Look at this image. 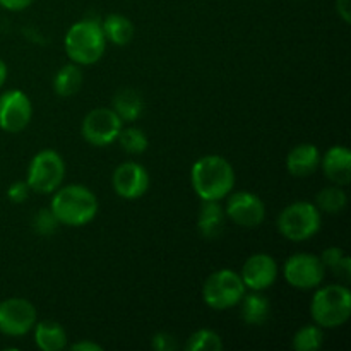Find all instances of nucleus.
Here are the masks:
<instances>
[{
  "label": "nucleus",
  "mask_w": 351,
  "mask_h": 351,
  "mask_svg": "<svg viewBox=\"0 0 351 351\" xmlns=\"http://www.w3.org/2000/svg\"><path fill=\"white\" fill-rule=\"evenodd\" d=\"M192 187L201 201H221L235 185V171L226 158L208 154L192 167Z\"/></svg>",
  "instance_id": "obj_1"
},
{
  "label": "nucleus",
  "mask_w": 351,
  "mask_h": 351,
  "mask_svg": "<svg viewBox=\"0 0 351 351\" xmlns=\"http://www.w3.org/2000/svg\"><path fill=\"white\" fill-rule=\"evenodd\" d=\"M50 209L60 225L82 226L95 219L98 213V199L84 185H65L55 191Z\"/></svg>",
  "instance_id": "obj_2"
},
{
  "label": "nucleus",
  "mask_w": 351,
  "mask_h": 351,
  "mask_svg": "<svg viewBox=\"0 0 351 351\" xmlns=\"http://www.w3.org/2000/svg\"><path fill=\"white\" fill-rule=\"evenodd\" d=\"M106 38L96 19H82L65 34V51L77 65H93L103 57Z\"/></svg>",
  "instance_id": "obj_3"
},
{
  "label": "nucleus",
  "mask_w": 351,
  "mask_h": 351,
  "mask_svg": "<svg viewBox=\"0 0 351 351\" xmlns=\"http://www.w3.org/2000/svg\"><path fill=\"white\" fill-rule=\"evenodd\" d=\"M311 314L322 329H335L346 324L351 315V293L345 285H328L315 291L311 302Z\"/></svg>",
  "instance_id": "obj_4"
},
{
  "label": "nucleus",
  "mask_w": 351,
  "mask_h": 351,
  "mask_svg": "<svg viewBox=\"0 0 351 351\" xmlns=\"http://www.w3.org/2000/svg\"><path fill=\"white\" fill-rule=\"evenodd\" d=\"M321 211L307 201H297L287 206L278 216V230L291 242H304L312 239L321 230Z\"/></svg>",
  "instance_id": "obj_5"
},
{
  "label": "nucleus",
  "mask_w": 351,
  "mask_h": 351,
  "mask_svg": "<svg viewBox=\"0 0 351 351\" xmlns=\"http://www.w3.org/2000/svg\"><path fill=\"white\" fill-rule=\"evenodd\" d=\"M242 276L232 269L215 271L202 287V298L206 305L215 311H226L240 304L245 295Z\"/></svg>",
  "instance_id": "obj_6"
},
{
  "label": "nucleus",
  "mask_w": 351,
  "mask_h": 351,
  "mask_svg": "<svg viewBox=\"0 0 351 351\" xmlns=\"http://www.w3.org/2000/svg\"><path fill=\"white\" fill-rule=\"evenodd\" d=\"M65 178V163L53 149H43L31 160L26 184L38 194H51Z\"/></svg>",
  "instance_id": "obj_7"
},
{
  "label": "nucleus",
  "mask_w": 351,
  "mask_h": 351,
  "mask_svg": "<svg viewBox=\"0 0 351 351\" xmlns=\"http://www.w3.org/2000/svg\"><path fill=\"white\" fill-rule=\"evenodd\" d=\"M285 280L297 290H314L324 281L326 267L321 257L314 254H293L288 257L283 267Z\"/></svg>",
  "instance_id": "obj_8"
},
{
  "label": "nucleus",
  "mask_w": 351,
  "mask_h": 351,
  "mask_svg": "<svg viewBox=\"0 0 351 351\" xmlns=\"http://www.w3.org/2000/svg\"><path fill=\"white\" fill-rule=\"evenodd\" d=\"M123 122L112 108H95L82 120V136L93 146H108L122 132Z\"/></svg>",
  "instance_id": "obj_9"
},
{
  "label": "nucleus",
  "mask_w": 351,
  "mask_h": 351,
  "mask_svg": "<svg viewBox=\"0 0 351 351\" xmlns=\"http://www.w3.org/2000/svg\"><path fill=\"white\" fill-rule=\"evenodd\" d=\"M36 307L24 298H7L0 304V331L7 336H24L36 324Z\"/></svg>",
  "instance_id": "obj_10"
},
{
  "label": "nucleus",
  "mask_w": 351,
  "mask_h": 351,
  "mask_svg": "<svg viewBox=\"0 0 351 351\" xmlns=\"http://www.w3.org/2000/svg\"><path fill=\"white\" fill-rule=\"evenodd\" d=\"M33 117L29 98L19 89H9L0 96V129L17 134L24 130Z\"/></svg>",
  "instance_id": "obj_11"
},
{
  "label": "nucleus",
  "mask_w": 351,
  "mask_h": 351,
  "mask_svg": "<svg viewBox=\"0 0 351 351\" xmlns=\"http://www.w3.org/2000/svg\"><path fill=\"white\" fill-rule=\"evenodd\" d=\"M225 215L235 225L243 228H256L266 218V206L263 199L252 192H235L228 197Z\"/></svg>",
  "instance_id": "obj_12"
},
{
  "label": "nucleus",
  "mask_w": 351,
  "mask_h": 351,
  "mask_svg": "<svg viewBox=\"0 0 351 351\" xmlns=\"http://www.w3.org/2000/svg\"><path fill=\"white\" fill-rule=\"evenodd\" d=\"M112 184L113 191L120 197L134 201V199L143 197L149 189V173L143 165L136 161H125L115 168Z\"/></svg>",
  "instance_id": "obj_13"
},
{
  "label": "nucleus",
  "mask_w": 351,
  "mask_h": 351,
  "mask_svg": "<svg viewBox=\"0 0 351 351\" xmlns=\"http://www.w3.org/2000/svg\"><path fill=\"white\" fill-rule=\"evenodd\" d=\"M243 285L252 291H264L273 287L278 278V264L269 254H254L242 267Z\"/></svg>",
  "instance_id": "obj_14"
},
{
  "label": "nucleus",
  "mask_w": 351,
  "mask_h": 351,
  "mask_svg": "<svg viewBox=\"0 0 351 351\" xmlns=\"http://www.w3.org/2000/svg\"><path fill=\"white\" fill-rule=\"evenodd\" d=\"M326 177L335 185L345 187L351 182V153L345 146H332L321 158Z\"/></svg>",
  "instance_id": "obj_15"
},
{
  "label": "nucleus",
  "mask_w": 351,
  "mask_h": 351,
  "mask_svg": "<svg viewBox=\"0 0 351 351\" xmlns=\"http://www.w3.org/2000/svg\"><path fill=\"white\" fill-rule=\"evenodd\" d=\"M321 165V153L314 144H298L288 153L287 168L293 177L305 178L314 173Z\"/></svg>",
  "instance_id": "obj_16"
},
{
  "label": "nucleus",
  "mask_w": 351,
  "mask_h": 351,
  "mask_svg": "<svg viewBox=\"0 0 351 351\" xmlns=\"http://www.w3.org/2000/svg\"><path fill=\"white\" fill-rule=\"evenodd\" d=\"M225 209L221 208L219 201H202L199 208L197 228L204 239H218L225 228Z\"/></svg>",
  "instance_id": "obj_17"
},
{
  "label": "nucleus",
  "mask_w": 351,
  "mask_h": 351,
  "mask_svg": "<svg viewBox=\"0 0 351 351\" xmlns=\"http://www.w3.org/2000/svg\"><path fill=\"white\" fill-rule=\"evenodd\" d=\"M33 329L34 343L41 351H60L67 346V332L58 322L41 321Z\"/></svg>",
  "instance_id": "obj_18"
},
{
  "label": "nucleus",
  "mask_w": 351,
  "mask_h": 351,
  "mask_svg": "<svg viewBox=\"0 0 351 351\" xmlns=\"http://www.w3.org/2000/svg\"><path fill=\"white\" fill-rule=\"evenodd\" d=\"M240 304H242L240 315H242L245 324L263 326L269 319L271 304L261 291H252L250 295H243Z\"/></svg>",
  "instance_id": "obj_19"
},
{
  "label": "nucleus",
  "mask_w": 351,
  "mask_h": 351,
  "mask_svg": "<svg viewBox=\"0 0 351 351\" xmlns=\"http://www.w3.org/2000/svg\"><path fill=\"white\" fill-rule=\"evenodd\" d=\"M112 110L120 117L122 122H134V120L139 119L144 112L143 96H141L136 89H120V91L113 96Z\"/></svg>",
  "instance_id": "obj_20"
},
{
  "label": "nucleus",
  "mask_w": 351,
  "mask_h": 351,
  "mask_svg": "<svg viewBox=\"0 0 351 351\" xmlns=\"http://www.w3.org/2000/svg\"><path fill=\"white\" fill-rule=\"evenodd\" d=\"M101 27L106 40L112 41L113 45H119V47L130 43L134 38L132 21L129 17L122 16V14H110V16H106Z\"/></svg>",
  "instance_id": "obj_21"
},
{
  "label": "nucleus",
  "mask_w": 351,
  "mask_h": 351,
  "mask_svg": "<svg viewBox=\"0 0 351 351\" xmlns=\"http://www.w3.org/2000/svg\"><path fill=\"white\" fill-rule=\"evenodd\" d=\"M82 86V71L81 65L77 64H67L55 74L53 79V89L58 96L62 98H69L74 96L75 93L81 89Z\"/></svg>",
  "instance_id": "obj_22"
},
{
  "label": "nucleus",
  "mask_w": 351,
  "mask_h": 351,
  "mask_svg": "<svg viewBox=\"0 0 351 351\" xmlns=\"http://www.w3.org/2000/svg\"><path fill=\"white\" fill-rule=\"evenodd\" d=\"M348 204V195L343 191V187L332 184L331 187H324L315 197V206L321 213L328 215H338Z\"/></svg>",
  "instance_id": "obj_23"
},
{
  "label": "nucleus",
  "mask_w": 351,
  "mask_h": 351,
  "mask_svg": "<svg viewBox=\"0 0 351 351\" xmlns=\"http://www.w3.org/2000/svg\"><path fill=\"white\" fill-rule=\"evenodd\" d=\"M324 343V332L317 324L304 326L293 336L291 346L297 351H317Z\"/></svg>",
  "instance_id": "obj_24"
},
{
  "label": "nucleus",
  "mask_w": 351,
  "mask_h": 351,
  "mask_svg": "<svg viewBox=\"0 0 351 351\" xmlns=\"http://www.w3.org/2000/svg\"><path fill=\"white\" fill-rule=\"evenodd\" d=\"M117 139H119L122 149L129 154H143L147 149V144H149L146 134L137 129V127L122 129Z\"/></svg>",
  "instance_id": "obj_25"
},
{
  "label": "nucleus",
  "mask_w": 351,
  "mask_h": 351,
  "mask_svg": "<svg viewBox=\"0 0 351 351\" xmlns=\"http://www.w3.org/2000/svg\"><path fill=\"white\" fill-rule=\"evenodd\" d=\"M189 351H221L223 341L218 332L211 329H199L189 338L187 343Z\"/></svg>",
  "instance_id": "obj_26"
},
{
  "label": "nucleus",
  "mask_w": 351,
  "mask_h": 351,
  "mask_svg": "<svg viewBox=\"0 0 351 351\" xmlns=\"http://www.w3.org/2000/svg\"><path fill=\"white\" fill-rule=\"evenodd\" d=\"M60 221L57 219V216L53 215L50 208H43L36 213L33 219V228L38 235H53L58 230Z\"/></svg>",
  "instance_id": "obj_27"
},
{
  "label": "nucleus",
  "mask_w": 351,
  "mask_h": 351,
  "mask_svg": "<svg viewBox=\"0 0 351 351\" xmlns=\"http://www.w3.org/2000/svg\"><path fill=\"white\" fill-rule=\"evenodd\" d=\"M345 256L346 254L343 252L341 249H338V247H329V249H326L319 257H321V261H322V264H324L326 269L335 271L336 266L341 263V259Z\"/></svg>",
  "instance_id": "obj_28"
},
{
  "label": "nucleus",
  "mask_w": 351,
  "mask_h": 351,
  "mask_svg": "<svg viewBox=\"0 0 351 351\" xmlns=\"http://www.w3.org/2000/svg\"><path fill=\"white\" fill-rule=\"evenodd\" d=\"M153 348L156 351H173L177 350L175 336L170 332H156L153 336Z\"/></svg>",
  "instance_id": "obj_29"
},
{
  "label": "nucleus",
  "mask_w": 351,
  "mask_h": 351,
  "mask_svg": "<svg viewBox=\"0 0 351 351\" xmlns=\"http://www.w3.org/2000/svg\"><path fill=\"white\" fill-rule=\"evenodd\" d=\"M29 191L31 189L27 187L26 182H16V184H12L9 187L7 195H9V199L14 202V204H21V202H24L27 197H29Z\"/></svg>",
  "instance_id": "obj_30"
},
{
  "label": "nucleus",
  "mask_w": 351,
  "mask_h": 351,
  "mask_svg": "<svg viewBox=\"0 0 351 351\" xmlns=\"http://www.w3.org/2000/svg\"><path fill=\"white\" fill-rule=\"evenodd\" d=\"M332 273H335L338 278H341L345 283H346V281H350V278H351V261H350V257L348 256L343 257L341 263L336 266V269L332 271Z\"/></svg>",
  "instance_id": "obj_31"
},
{
  "label": "nucleus",
  "mask_w": 351,
  "mask_h": 351,
  "mask_svg": "<svg viewBox=\"0 0 351 351\" xmlns=\"http://www.w3.org/2000/svg\"><path fill=\"white\" fill-rule=\"evenodd\" d=\"M33 2L34 0H0V5L7 10H12V12H19V10L27 9Z\"/></svg>",
  "instance_id": "obj_32"
},
{
  "label": "nucleus",
  "mask_w": 351,
  "mask_h": 351,
  "mask_svg": "<svg viewBox=\"0 0 351 351\" xmlns=\"http://www.w3.org/2000/svg\"><path fill=\"white\" fill-rule=\"evenodd\" d=\"M336 10L346 24L351 23V0H336Z\"/></svg>",
  "instance_id": "obj_33"
},
{
  "label": "nucleus",
  "mask_w": 351,
  "mask_h": 351,
  "mask_svg": "<svg viewBox=\"0 0 351 351\" xmlns=\"http://www.w3.org/2000/svg\"><path fill=\"white\" fill-rule=\"evenodd\" d=\"M72 351H101V346L93 341H79L71 346Z\"/></svg>",
  "instance_id": "obj_34"
},
{
  "label": "nucleus",
  "mask_w": 351,
  "mask_h": 351,
  "mask_svg": "<svg viewBox=\"0 0 351 351\" xmlns=\"http://www.w3.org/2000/svg\"><path fill=\"white\" fill-rule=\"evenodd\" d=\"M5 79H7V65L3 64V60H0V88L3 86Z\"/></svg>",
  "instance_id": "obj_35"
}]
</instances>
